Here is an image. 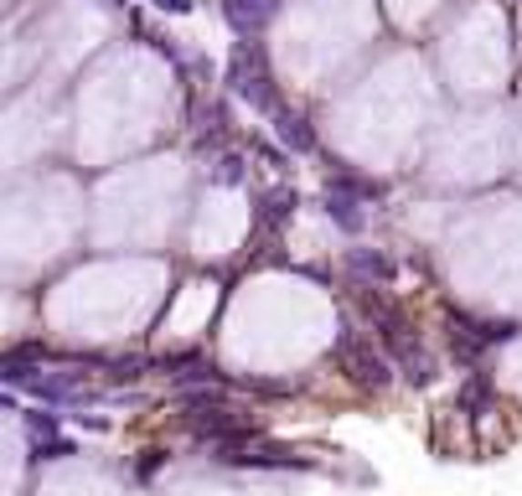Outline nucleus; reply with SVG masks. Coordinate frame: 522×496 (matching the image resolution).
Returning <instances> with one entry per match:
<instances>
[{"label":"nucleus","mask_w":522,"mask_h":496,"mask_svg":"<svg viewBox=\"0 0 522 496\" xmlns=\"http://www.w3.org/2000/svg\"><path fill=\"white\" fill-rule=\"evenodd\" d=\"M228 83H233L238 98H249L253 109L280 114V104H274V78H270V63H264V47H259V42H238L233 47Z\"/></svg>","instance_id":"obj_1"},{"label":"nucleus","mask_w":522,"mask_h":496,"mask_svg":"<svg viewBox=\"0 0 522 496\" xmlns=\"http://www.w3.org/2000/svg\"><path fill=\"white\" fill-rule=\"evenodd\" d=\"M274 11H280V0H222V16H228V26L243 36L264 32L274 21Z\"/></svg>","instance_id":"obj_2"},{"label":"nucleus","mask_w":522,"mask_h":496,"mask_svg":"<svg viewBox=\"0 0 522 496\" xmlns=\"http://www.w3.org/2000/svg\"><path fill=\"white\" fill-rule=\"evenodd\" d=\"M274 125H280V140H285V145H295V150H316V135H311V125H305L301 114L280 109V114H274Z\"/></svg>","instance_id":"obj_3"},{"label":"nucleus","mask_w":522,"mask_h":496,"mask_svg":"<svg viewBox=\"0 0 522 496\" xmlns=\"http://www.w3.org/2000/svg\"><path fill=\"white\" fill-rule=\"evenodd\" d=\"M150 5H160V11H171V16H187L191 0H150Z\"/></svg>","instance_id":"obj_4"}]
</instances>
